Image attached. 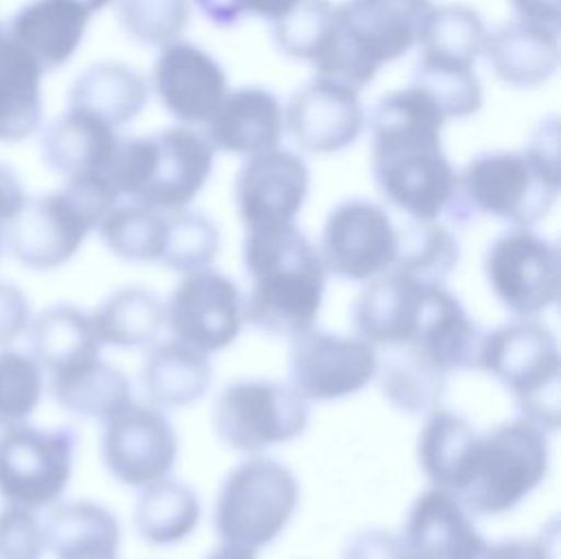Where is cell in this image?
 I'll list each match as a JSON object with an SVG mask.
<instances>
[{"instance_id": "6da1fadb", "label": "cell", "mask_w": 561, "mask_h": 559, "mask_svg": "<svg viewBox=\"0 0 561 559\" xmlns=\"http://www.w3.org/2000/svg\"><path fill=\"white\" fill-rule=\"evenodd\" d=\"M445 121L416 85L388 92L370 116L377 189L408 219H454L458 173L440 145Z\"/></svg>"}, {"instance_id": "7a4b0ae2", "label": "cell", "mask_w": 561, "mask_h": 559, "mask_svg": "<svg viewBox=\"0 0 561 559\" xmlns=\"http://www.w3.org/2000/svg\"><path fill=\"white\" fill-rule=\"evenodd\" d=\"M241 261L245 324L285 340L316 327L329 274L316 243L296 224L245 230Z\"/></svg>"}, {"instance_id": "3957f363", "label": "cell", "mask_w": 561, "mask_h": 559, "mask_svg": "<svg viewBox=\"0 0 561 559\" xmlns=\"http://www.w3.org/2000/svg\"><path fill=\"white\" fill-rule=\"evenodd\" d=\"M430 0H346L335 7V31L311 61L327 77L359 92L377 70L405 55L419 37Z\"/></svg>"}, {"instance_id": "277c9868", "label": "cell", "mask_w": 561, "mask_h": 559, "mask_svg": "<svg viewBox=\"0 0 561 559\" xmlns=\"http://www.w3.org/2000/svg\"><path fill=\"white\" fill-rule=\"evenodd\" d=\"M116 202L121 197L103 178H70L64 189L26 199L4 228V248L28 270H57L79 252Z\"/></svg>"}, {"instance_id": "5b68a950", "label": "cell", "mask_w": 561, "mask_h": 559, "mask_svg": "<svg viewBox=\"0 0 561 559\" xmlns=\"http://www.w3.org/2000/svg\"><path fill=\"white\" fill-rule=\"evenodd\" d=\"M513 397L517 412L550 434L561 423V351L541 318H511L484 331L478 368Z\"/></svg>"}, {"instance_id": "8992f818", "label": "cell", "mask_w": 561, "mask_h": 559, "mask_svg": "<svg viewBox=\"0 0 561 559\" xmlns=\"http://www.w3.org/2000/svg\"><path fill=\"white\" fill-rule=\"evenodd\" d=\"M550 432L517 414L480 434L471 478L460 493L476 517H495L517 509L548 478Z\"/></svg>"}, {"instance_id": "52a82bcc", "label": "cell", "mask_w": 561, "mask_h": 559, "mask_svg": "<svg viewBox=\"0 0 561 559\" xmlns=\"http://www.w3.org/2000/svg\"><path fill=\"white\" fill-rule=\"evenodd\" d=\"M300 504V482L280 460L250 454L221 480L213 526L221 544L261 550L276 541Z\"/></svg>"}, {"instance_id": "ba28073f", "label": "cell", "mask_w": 561, "mask_h": 559, "mask_svg": "<svg viewBox=\"0 0 561 559\" xmlns=\"http://www.w3.org/2000/svg\"><path fill=\"white\" fill-rule=\"evenodd\" d=\"M557 193L559 169L543 164L528 149L480 153L458 173L454 221L484 215L511 228H533L550 213Z\"/></svg>"}, {"instance_id": "9c48e42d", "label": "cell", "mask_w": 561, "mask_h": 559, "mask_svg": "<svg viewBox=\"0 0 561 559\" xmlns=\"http://www.w3.org/2000/svg\"><path fill=\"white\" fill-rule=\"evenodd\" d=\"M309 401L289 384L245 377L226 384L210 406L215 436L232 452L265 454L309 427Z\"/></svg>"}, {"instance_id": "30bf717a", "label": "cell", "mask_w": 561, "mask_h": 559, "mask_svg": "<svg viewBox=\"0 0 561 559\" xmlns=\"http://www.w3.org/2000/svg\"><path fill=\"white\" fill-rule=\"evenodd\" d=\"M482 272L493 298L515 318H539L559 303V248L533 228L497 235L484 252Z\"/></svg>"}, {"instance_id": "8fae6325", "label": "cell", "mask_w": 561, "mask_h": 559, "mask_svg": "<svg viewBox=\"0 0 561 559\" xmlns=\"http://www.w3.org/2000/svg\"><path fill=\"white\" fill-rule=\"evenodd\" d=\"M77 432L18 423L0 430V498L24 509H48L72 478Z\"/></svg>"}, {"instance_id": "7c38bea8", "label": "cell", "mask_w": 561, "mask_h": 559, "mask_svg": "<svg viewBox=\"0 0 561 559\" xmlns=\"http://www.w3.org/2000/svg\"><path fill=\"white\" fill-rule=\"evenodd\" d=\"M381 353L357 333L318 327L289 340V384L309 403H331L359 395L379 373Z\"/></svg>"}, {"instance_id": "4fadbf2b", "label": "cell", "mask_w": 561, "mask_h": 559, "mask_svg": "<svg viewBox=\"0 0 561 559\" xmlns=\"http://www.w3.org/2000/svg\"><path fill=\"white\" fill-rule=\"evenodd\" d=\"M245 327L243 289L210 267L180 274L164 300V329L206 355L234 344Z\"/></svg>"}, {"instance_id": "5bb4252c", "label": "cell", "mask_w": 561, "mask_h": 559, "mask_svg": "<svg viewBox=\"0 0 561 559\" xmlns=\"http://www.w3.org/2000/svg\"><path fill=\"white\" fill-rule=\"evenodd\" d=\"M397 243L399 226L390 213L377 202L353 197L331 208L316 248L329 276L364 285L392 270Z\"/></svg>"}, {"instance_id": "9a60e30c", "label": "cell", "mask_w": 561, "mask_h": 559, "mask_svg": "<svg viewBox=\"0 0 561 559\" xmlns=\"http://www.w3.org/2000/svg\"><path fill=\"white\" fill-rule=\"evenodd\" d=\"M180 454L178 432L164 410L131 401L103 421L101 460L107 474L129 489L171 476Z\"/></svg>"}, {"instance_id": "2e32d148", "label": "cell", "mask_w": 561, "mask_h": 559, "mask_svg": "<svg viewBox=\"0 0 561 559\" xmlns=\"http://www.w3.org/2000/svg\"><path fill=\"white\" fill-rule=\"evenodd\" d=\"M309 184V169L294 151L274 147L248 156L234 180L237 215L245 230L296 224Z\"/></svg>"}, {"instance_id": "e0dca14e", "label": "cell", "mask_w": 561, "mask_h": 559, "mask_svg": "<svg viewBox=\"0 0 561 559\" xmlns=\"http://www.w3.org/2000/svg\"><path fill=\"white\" fill-rule=\"evenodd\" d=\"M215 147L191 127H169L151 136L147 180L134 202L171 213L186 208L213 173Z\"/></svg>"}, {"instance_id": "ac0fdd59", "label": "cell", "mask_w": 561, "mask_h": 559, "mask_svg": "<svg viewBox=\"0 0 561 559\" xmlns=\"http://www.w3.org/2000/svg\"><path fill=\"white\" fill-rule=\"evenodd\" d=\"M283 121L305 151L335 153L362 134L364 107L353 88L316 77L291 94Z\"/></svg>"}, {"instance_id": "d6986e66", "label": "cell", "mask_w": 561, "mask_h": 559, "mask_svg": "<svg viewBox=\"0 0 561 559\" xmlns=\"http://www.w3.org/2000/svg\"><path fill=\"white\" fill-rule=\"evenodd\" d=\"M430 285L399 270L364 283L351 307L353 333L379 353L408 346L419 331Z\"/></svg>"}, {"instance_id": "ffe728a7", "label": "cell", "mask_w": 561, "mask_h": 559, "mask_svg": "<svg viewBox=\"0 0 561 559\" xmlns=\"http://www.w3.org/2000/svg\"><path fill=\"white\" fill-rule=\"evenodd\" d=\"M151 83L171 116L182 123H206L226 96L228 79L219 61L188 42H171L158 55Z\"/></svg>"}, {"instance_id": "44dd1931", "label": "cell", "mask_w": 561, "mask_h": 559, "mask_svg": "<svg viewBox=\"0 0 561 559\" xmlns=\"http://www.w3.org/2000/svg\"><path fill=\"white\" fill-rule=\"evenodd\" d=\"M397 533L414 559H476L486 544L462 500L434 487L412 500Z\"/></svg>"}, {"instance_id": "7402d4cb", "label": "cell", "mask_w": 561, "mask_h": 559, "mask_svg": "<svg viewBox=\"0 0 561 559\" xmlns=\"http://www.w3.org/2000/svg\"><path fill=\"white\" fill-rule=\"evenodd\" d=\"M421 419L416 436L419 469L430 487L460 498L471 478L482 432L467 417L445 406L434 408Z\"/></svg>"}, {"instance_id": "603a6c76", "label": "cell", "mask_w": 561, "mask_h": 559, "mask_svg": "<svg viewBox=\"0 0 561 559\" xmlns=\"http://www.w3.org/2000/svg\"><path fill=\"white\" fill-rule=\"evenodd\" d=\"M206 123V138L210 145L239 156L274 149L285 127L278 99L270 90L256 85L226 92Z\"/></svg>"}, {"instance_id": "cb8c5ba5", "label": "cell", "mask_w": 561, "mask_h": 559, "mask_svg": "<svg viewBox=\"0 0 561 559\" xmlns=\"http://www.w3.org/2000/svg\"><path fill=\"white\" fill-rule=\"evenodd\" d=\"M90 15L77 0H31L11 15L7 35L33 55L44 72L57 70L81 46Z\"/></svg>"}, {"instance_id": "d4e9b609", "label": "cell", "mask_w": 561, "mask_h": 559, "mask_svg": "<svg viewBox=\"0 0 561 559\" xmlns=\"http://www.w3.org/2000/svg\"><path fill=\"white\" fill-rule=\"evenodd\" d=\"M213 384L210 355L175 340H156L147 346L140 366V388L147 401L160 410H178L197 403Z\"/></svg>"}, {"instance_id": "484cf974", "label": "cell", "mask_w": 561, "mask_h": 559, "mask_svg": "<svg viewBox=\"0 0 561 559\" xmlns=\"http://www.w3.org/2000/svg\"><path fill=\"white\" fill-rule=\"evenodd\" d=\"M116 145L114 127L77 107H68L48 123L39 140L44 162L66 180L81 175L103 178Z\"/></svg>"}, {"instance_id": "4316f807", "label": "cell", "mask_w": 561, "mask_h": 559, "mask_svg": "<svg viewBox=\"0 0 561 559\" xmlns=\"http://www.w3.org/2000/svg\"><path fill=\"white\" fill-rule=\"evenodd\" d=\"M484 55L504 83L535 88L559 68V31L524 20L508 22L486 35Z\"/></svg>"}, {"instance_id": "83f0119b", "label": "cell", "mask_w": 561, "mask_h": 559, "mask_svg": "<svg viewBox=\"0 0 561 559\" xmlns=\"http://www.w3.org/2000/svg\"><path fill=\"white\" fill-rule=\"evenodd\" d=\"M44 535L55 559H118L121 524L107 506L92 500L53 504Z\"/></svg>"}, {"instance_id": "f1b7e54d", "label": "cell", "mask_w": 561, "mask_h": 559, "mask_svg": "<svg viewBox=\"0 0 561 559\" xmlns=\"http://www.w3.org/2000/svg\"><path fill=\"white\" fill-rule=\"evenodd\" d=\"M31 355L48 377L101 357L90 313L77 305H50L28 324Z\"/></svg>"}, {"instance_id": "f546056e", "label": "cell", "mask_w": 561, "mask_h": 559, "mask_svg": "<svg viewBox=\"0 0 561 559\" xmlns=\"http://www.w3.org/2000/svg\"><path fill=\"white\" fill-rule=\"evenodd\" d=\"M42 66L7 33L0 35V142L33 136L44 116Z\"/></svg>"}, {"instance_id": "4dcf8cb0", "label": "cell", "mask_w": 561, "mask_h": 559, "mask_svg": "<svg viewBox=\"0 0 561 559\" xmlns=\"http://www.w3.org/2000/svg\"><path fill=\"white\" fill-rule=\"evenodd\" d=\"M147 96V81L131 66L99 61L72 81L68 107L83 110L116 129L142 112Z\"/></svg>"}, {"instance_id": "1f68e13d", "label": "cell", "mask_w": 561, "mask_h": 559, "mask_svg": "<svg viewBox=\"0 0 561 559\" xmlns=\"http://www.w3.org/2000/svg\"><path fill=\"white\" fill-rule=\"evenodd\" d=\"M94 335L110 349H147L164 329V300L147 287L125 285L90 313Z\"/></svg>"}, {"instance_id": "d6a6232c", "label": "cell", "mask_w": 561, "mask_h": 559, "mask_svg": "<svg viewBox=\"0 0 561 559\" xmlns=\"http://www.w3.org/2000/svg\"><path fill=\"white\" fill-rule=\"evenodd\" d=\"M131 520L149 546H175L197 531L202 502L193 487L167 476L138 489Z\"/></svg>"}, {"instance_id": "836d02e7", "label": "cell", "mask_w": 561, "mask_h": 559, "mask_svg": "<svg viewBox=\"0 0 561 559\" xmlns=\"http://www.w3.org/2000/svg\"><path fill=\"white\" fill-rule=\"evenodd\" d=\"M48 388L64 410L101 423L134 401L125 373L101 357L48 377Z\"/></svg>"}, {"instance_id": "e575fe53", "label": "cell", "mask_w": 561, "mask_h": 559, "mask_svg": "<svg viewBox=\"0 0 561 559\" xmlns=\"http://www.w3.org/2000/svg\"><path fill=\"white\" fill-rule=\"evenodd\" d=\"M377 379L383 399L401 414L425 417L443 406L449 375L414 349L386 351Z\"/></svg>"}, {"instance_id": "d590c367", "label": "cell", "mask_w": 561, "mask_h": 559, "mask_svg": "<svg viewBox=\"0 0 561 559\" xmlns=\"http://www.w3.org/2000/svg\"><path fill=\"white\" fill-rule=\"evenodd\" d=\"M169 230V213L125 199L116 202L99 221L103 246L129 263H160Z\"/></svg>"}, {"instance_id": "8d00e7d4", "label": "cell", "mask_w": 561, "mask_h": 559, "mask_svg": "<svg viewBox=\"0 0 561 559\" xmlns=\"http://www.w3.org/2000/svg\"><path fill=\"white\" fill-rule=\"evenodd\" d=\"M486 35L482 18L471 7L438 4L430 7L416 44L421 48V57L473 66L484 53Z\"/></svg>"}, {"instance_id": "74e56055", "label": "cell", "mask_w": 561, "mask_h": 559, "mask_svg": "<svg viewBox=\"0 0 561 559\" xmlns=\"http://www.w3.org/2000/svg\"><path fill=\"white\" fill-rule=\"evenodd\" d=\"M458 259V239L440 219H408V224L399 228L397 259L392 270L425 283H445L456 270Z\"/></svg>"}, {"instance_id": "f35d334b", "label": "cell", "mask_w": 561, "mask_h": 559, "mask_svg": "<svg viewBox=\"0 0 561 559\" xmlns=\"http://www.w3.org/2000/svg\"><path fill=\"white\" fill-rule=\"evenodd\" d=\"M412 85L421 88L445 118H465L480 110L482 85L473 66L421 57L412 72Z\"/></svg>"}, {"instance_id": "ab89813d", "label": "cell", "mask_w": 561, "mask_h": 559, "mask_svg": "<svg viewBox=\"0 0 561 559\" xmlns=\"http://www.w3.org/2000/svg\"><path fill=\"white\" fill-rule=\"evenodd\" d=\"M221 237L213 219L186 208L169 213V230L160 263L178 274L210 267L219 254Z\"/></svg>"}, {"instance_id": "60d3db41", "label": "cell", "mask_w": 561, "mask_h": 559, "mask_svg": "<svg viewBox=\"0 0 561 559\" xmlns=\"http://www.w3.org/2000/svg\"><path fill=\"white\" fill-rule=\"evenodd\" d=\"M335 31V7L329 0H300L287 15L272 22L276 46L294 59L313 61Z\"/></svg>"}, {"instance_id": "b9f144b4", "label": "cell", "mask_w": 561, "mask_h": 559, "mask_svg": "<svg viewBox=\"0 0 561 559\" xmlns=\"http://www.w3.org/2000/svg\"><path fill=\"white\" fill-rule=\"evenodd\" d=\"M44 395V370L31 353L0 351V430L26 423Z\"/></svg>"}, {"instance_id": "7bdbcfd3", "label": "cell", "mask_w": 561, "mask_h": 559, "mask_svg": "<svg viewBox=\"0 0 561 559\" xmlns=\"http://www.w3.org/2000/svg\"><path fill=\"white\" fill-rule=\"evenodd\" d=\"M125 33L145 46L175 42L188 24V0H114Z\"/></svg>"}, {"instance_id": "ee69618b", "label": "cell", "mask_w": 561, "mask_h": 559, "mask_svg": "<svg viewBox=\"0 0 561 559\" xmlns=\"http://www.w3.org/2000/svg\"><path fill=\"white\" fill-rule=\"evenodd\" d=\"M46 552L44 522L33 509H0V559H42Z\"/></svg>"}, {"instance_id": "f6af8a7d", "label": "cell", "mask_w": 561, "mask_h": 559, "mask_svg": "<svg viewBox=\"0 0 561 559\" xmlns=\"http://www.w3.org/2000/svg\"><path fill=\"white\" fill-rule=\"evenodd\" d=\"M476 559H559L557 522L530 537H506L484 544Z\"/></svg>"}, {"instance_id": "bcb514c9", "label": "cell", "mask_w": 561, "mask_h": 559, "mask_svg": "<svg viewBox=\"0 0 561 559\" xmlns=\"http://www.w3.org/2000/svg\"><path fill=\"white\" fill-rule=\"evenodd\" d=\"M342 559H414L397 531L364 528L346 539Z\"/></svg>"}, {"instance_id": "7dc6e473", "label": "cell", "mask_w": 561, "mask_h": 559, "mask_svg": "<svg viewBox=\"0 0 561 559\" xmlns=\"http://www.w3.org/2000/svg\"><path fill=\"white\" fill-rule=\"evenodd\" d=\"M31 324V305L24 292L7 281H0V346L15 342Z\"/></svg>"}, {"instance_id": "c3c4849f", "label": "cell", "mask_w": 561, "mask_h": 559, "mask_svg": "<svg viewBox=\"0 0 561 559\" xmlns=\"http://www.w3.org/2000/svg\"><path fill=\"white\" fill-rule=\"evenodd\" d=\"M26 191L15 171L0 162V254L4 248V228L26 204Z\"/></svg>"}, {"instance_id": "681fc988", "label": "cell", "mask_w": 561, "mask_h": 559, "mask_svg": "<svg viewBox=\"0 0 561 559\" xmlns=\"http://www.w3.org/2000/svg\"><path fill=\"white\" fill-rule=\"evenodd\" d=\"M511 7L519 20L559 31V0H511Z\"/></svg>"}, {"instance_id": "f907efd6", "label": "cell", "mask_w": 561, "mask_h": 559, "mask_svg": "<svg viewBox=\"0 0 561 559\" xmlns=\"http://www.w3.org/2000/svg\"><path fill=\"white\" fill-rule=\"evenodd\" d=\"M300 0H232L239 11L252 13L256 18H265L270 22L287 15Z\"/></svg>"}, {"instance_id": "816d5d0a", "label": "cell", "mask_w": 561, "mask_h": 559, "mask_svg": "<svg viewBox=\"0 0 561 559\" xmlns=\"http://www.w3.org/2000/svg\"><path fill=\"white\" fill-rule=\"evenodd\" d=\"M204 559H259V552L243 548V546L219 541V546L215 550H210Z\"/></svg>"}, {"instance_id": "f5cc1de1", "label": "cell", "mask_w": 561, "mask_h": 559, "mask_svg": "<svg viewBox=\"0 0 561 559\" xmlns=\"http://www.w3.org/2000/svg\"><path fill=\"white\" fill-rule=\"evenodd\" d=\"M88 13H96V11H101L103 7H107L112 0H77Z\"/></svg>"}, {"instance_id": "db71d44e", "label": "cell", "mask_w": 561, "mask_h": 559, "mask_svg": "<svg viewBox=\"0 0 561 559\" xmlns=\"http://www.w3.org/2000/svg\"><path fill=\"white\" fill-rule=\"evenodd\" d=\"M2 33H4V31H2V26H0V35H2Z\"/></svg>"}]
</instances>
